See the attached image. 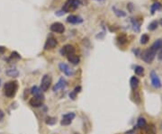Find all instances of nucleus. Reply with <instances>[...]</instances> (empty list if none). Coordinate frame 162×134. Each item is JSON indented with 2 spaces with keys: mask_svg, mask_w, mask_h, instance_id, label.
<instances>
[{
  "mask_svg": "<svg viewBox=\"0 0 162 134\" xmlns=\"http://www.w3.org/2000/svg\"><path fill=\"white\" fill-rule=\"evenodd\" d=\"M18 89V82L17 81H9L4 85V94L8 98H13Z\"/></svg>",
  "mask_w": 162,
  "mask_h": 134,
  "instance_id": "1",
  "label": "nucleus"
},
{
  "mask_svg": "<svg viewBox=\"0 0 162 134\" xmlns=\"http://www.w3.org/2000/svg\"><path fill=\"white\" fill-rule=\"evenodd\" d=\"M80 5H81L80 0H67L62 7V10L64 13H69L76 10Z\"/></svg>",
  "mask_w": 162,
  "mask_h": 134,
  "instance_id": "2",
  "label": "nucleus"
},
{
  "mask_svg": "<svg viewBox=\"0 0 162 134\" xmlns=\"http://www.w3.org/2000/svg\"><path fill=\"white\" fill-rule=\"evenodd\" d=\"M156 52L153 50V49H151V48H149V49H147V50H145L144 52H142V53H141V60L144 61V62H146V63H151L152 61H153V60H154V58H155V56H156Z\"/></svg>",
  "mask_w": 162,
  "mask_h": 134,
  "instance_id": "3",
  "label": "nucleus"
},
{
  "mask_svg": "<svg viewBox=\"0 0 162 134\" xmlns=\"http://www.w3.org/2000/svg\"><path fill=\"white\" fill-rule=\"evenodd\" d=\"M50 84H51V77L48 74L44 75L41 81V90L42 92H46L50 88Z\"/></svg>",
  "mask_w": 162,
  "mask_h": 134,
  "instance_id": "4",
  "label": "nucleus"
},
{
  "mask_svg": "<svg viewBox=\"0 0 162 134\" xmlns=\"http://www.w3.org/2000/svg\"><path fill=\"white\" fill-rule=\"evenodd\" d=\"M150 80H151V84L155 88H160L162 86V83L160 78L158 77V76L157 75V73L153 70L150 72Z\"/></svg>",
  "mask_w": 162,
  "mask_h": 134,
  "instance_id": "5",
  "label": "nucleus"
},
{
  "mask_svg": "<svg viewBox=\"0 0 162 134\" xmlns=\"http://www.w3.org/2000/svg\"><path fill=\"white\" fill-rule=\"evenodd\" d=\"M59 68H60L61 71L63 72V73H64L66 76H68V77H72V76L75 74L74 70H73L68 64H66V63H63V62L60 63Z\"/></svg>",
  "mask_w": 162,
  "mask_h": 134,
  "instance_id": "6",
  "label": "nucleus"
},
{
  "mask_svg": "<svg viewBox=\"0 0 162 134\" xmlns=\"http://www.w3.org/2000/svg\"><path fill=\"white\" fill-rule=\"evenodd\" d=\"M50 31L53 32H57V33H63L65 32V26L61 24V23H59V22H56V23H53L50 27Z\"/></svg>",
  "mask_w": 162,
  "mask_h": 134,
  "instance_id": "7",
  "label": "nucleus"
},
{
  "mask_svg": "<svg viewBox=\"0 0 162 134\" xmlns=\"http://www.w3.org/2000/svg\"><path fill=\"white\" fill-rule=\"evenodd\" d=\"M57 44H58L57 40L54 37L50 36V37H49L47 39V40H46V42L44 44V50H46V51L47 50H51L53 48H55L57 46Z\"/></svg>",
  "mask_w": 162,
  "mask_h": 134,
  "instance_id": "8",
  "label": "nucleus"
},
{
  "mask_svg": "<svg viewBox=\"0 0 162 134\" xmlns=\"http://www.w3.org/2000/svg\"><path fill=\"white\" fill-rule=\"evenodd\" d=\"M75 118V113H66L63 115L62 117V120L61 121V124L63 125V126H67V125H70L73 119Z\"/></svg>",
  "mask_w": 162,
  "mask_h": 134,
  "instance_id": "9",
  "label": "nucleus"
},
{
  "mask_svg": "<svg viewBox=\"0 0 162 134\" xmlns=\"http://www.w3.org/2000/svg\"><path fill=\"white\" fill-rule=\"evenodd\" d=\"M31 93L33 95V97L39 98V99H41L42 101L44 100V95L42 94V91L41 90L40 87L36 86V85L33 86L32 89H31Z\"/></svg>",
  "mask_w": 162,
  "mask_h": 134,
  "instance_id": "10",
  "label": "nucleus"
},
{
  "mask_svg": "<svg viewBox=\"0 0 162 134\" xmlns=\"http://www.w3.org/2000/svg\"><path fill=\"white\" fill-rule=\"evenodd\" d=\"M61 55L69 56L70 54L75 53V48L72 45H70V44H67V45L62 47V49L61 50Z\"/></svg>",
  "mask_w": 162,
  "mask_h": 134,
  "instance_id": "11",
  "label": "nucleus"
},
{
  "mask_svg": "<svg viewBox=\"0 0 162 134\" xmlns=\"http://www.w3.org/2000/svg\"><path fill=\"white\" fill-rule=\"evenodd\" d=\"M67 86V81L63 78V77H61L60 80L58 81V83L53 86L52 90L54 92H57L58 90H60V89H63Z\"/></svg>",
  "mask_w": 162,
  "mask_h": 134,
  "instance_id": "12",
  "label": "nucleus"
},
{
  "mask_svg": "<svg viewBox=\"0 0 162 134\" xmlns=\"http://www.w3.org/2000/svg\"><path fill=\"white\" fill-rule=\"evenodd\" d=\"M67 22L70 23V24H80L83 22L82 18L78 16V15H70L68 18H67Z\"/></svg>",
  "mask_w": 162,
  "mask_h": 134,
  "instance_id": "13",
  "label": "nucleus"
},
{
  "mask_svg": "<svg viewBox=\"0 0 162 134\" xmlns=\"http://www.w3.org/2000/svg\"><path fill=\"white\" fill-rule=\"evenodd\" d=\"M42 102H43V101L41 100V99H39V98L33 97V98L30 99L29 104H30L31 106H33V107H34V108H37V107H40V106L42 105Z\"/></svg>",
  "mask_w": 162,
  "mask_h": 134,
  "instance_id": "14",
  "label": "nucleus"
},
{
  "mask_svg": "<svg viewBox=\"0 0 162 134\" xmlns=\"http://www.w3.org/2000/svg\"><path fill=\"white\" fill-rule=\"evenodd\" d=\"M142 134H156V128L153 124H150L149 126H145L143 128V133Z\"/></svg>",
  "mask_w": 162,
  "mask_h": 134,
  "instance_id": "15",
  "label": "nucleus"
},
{
  "mask_svg": "<svg viewBox=\"0 0 162 134\" xmlns=\"http://www.w3.org/2000/svg\"><path fill=\"white\" fill-rule=\"evenodd\" d=\"M67 57H68L69 61H70V62H71V63H72V64H74V65H78V64L79 63V61H80V58H79V56L76 55L75 53L70 54V55H69V56H67Z\"/></svg>",
  "mask_w": 162,
  "mask_h": 134,
  "instance_id": "16",
  "label": "nucleus"
},
{
  "mask_svg": "<svg viewBox=\"0 0 162 134\" xmlns=\"http://www.w3.org/2000/svg\"><path fill=\"white\" fill-rule=\"evenodd\" d=\"M150 48H151V49H153L156 52H157V51L161 50V49H162V39L156 40L153 42V44L151 45V47H150Z\"/></svg>",
  "mask_w": 162,
  "mask_h": 134,
  "instance_id": "17",
  "label": "nucleus"
},
{
  "mask_svg": "<svg viewBox=\"0 0 162 134\" xmlns=\"http://www.w3.org/2000/svg\"><path fill=\"white\" fill-rule=\"evenodd\" d=\"M130 84H131L132 89L133 91H135L136 89L138 88V86H139L140 81H139V79H138L136 77H132L131 78V80H130Z\"/></svg>",
  "mask_w": 162,
  "mask_h": 134,
  "instance_id": "18",
  "label": "nucleus"
},
{
  "mask_svg": "<svg viewBox=\"0 0 162 134\" xmlns=\"http://www.w3.org/2000/svg\"><path fill=\"white\" fill-rule=\"evenodd\" d=\"M6 74L8 77H17L19 76V72L16 68H9V69H7L6 71Z\"/></svg>",
  "mask_w": 162,
  "mask_h": 134,
  "instance_id": "19",
  "label": "nucleus"
},
{
  "mask_svg": "<svg viewBox=\"0 0 162 134\" xmlns=\"http://www.w3.org/2000/svg\"><path fill=\"white\" fill-rule=\"evenodd\" d=\"M131 22H132L133 30L135 32H139L140 28H141V22H138L137 19H135V18H131Z\"/></svg>",
  "mask_w": 162,
  "mask_h": 134,
  "instance_id": "20",
  "label": "nucleus"
},
{
  "mask_svg": "<svg viewBox=\"0 0 162 134\" xmlns=\"http://www.w3.org/2000/svg\"><path fill=\"white\" fill-rule=\"evenodd\" d=\"M117 40H118V42L121 44V45H124V44L127 43V41H128V39H127V36H126V34H124V33H122V34L118 35V37H117Z\"/></svg>",
  "mask_w": 162,
  "mask_h": 134,
  "instance_id": "21",
  "label": "nucleus"
},
{
  "mask_svg": "<svg viewBox=\"0 0 162 134\" xmlns=\"http://www.w3.org/2000/svg\"><path fill=\"white\" fill-rule=\"evenodd\" d=\"M161 8V5L159 3H154L151 7H150V12H151V15H154L155 12L157 10H159Z\"/></svg>",
  "mask_w": 162,
  "mask_h": 134,
  "instance_id": "22",
  "label": "nucleus"
},
{
  "mask_svg": "<svg viewBox=\"0 0 162 134\" xmlns=\"http://www.w3.org/2000/svg\"><path fill=\"white\" fill-rule=\"evenodd\" d=\"M134 72L137 76H142L144 74V68L141 66H136L134 68Z\"/></svg>",
  "mask_w": 162,
  "mask_h": 134,
  "instance_id": "23",
  "label": "nucleus"
},
{
  "mask_svg": "<svg viewBox=\"0 0 162 134\" xmlns=\"http://www.w3.org/2000/svg\"><path fill=\"white\" fill-rule=\"evenodd\" d=\"M45 122H46V124H48V125H54V124H55V123L57 122V120H56L55 117L49 116V117L46 118Z\"/></svg>",
  "mask_w": 162,
  "mask_h": 134,
  "instance_id": "24",
  "label": "nucleus"
},
{
  "mask_svg": "<svg viewBox=\"0 0 162 134\" xmlns=\"http://www.w3.org/2000/svg\"><path fill=\"white\" fill-rule=\"evenodd\" d=\"M158 21H152L149 25H148V30L149 31H155L157 28H158Z\"/></svg>",
  "mask_w": 162,
  "mask_h": 134,
  "instance_id": "25",
  "label": "nucleus"
},
{
  "mask_svg": "<svg viewBox=\"0 0 162 134\" xmlns=\"http://www.w3.org/2000/svg\"><path fill=\"white\" fill-rule=\"evenodd\" d=\"M146 125H147V123H146V120H145L144 118H142V117L139 118L138 122H137V126H138L139 128H141V129H143Z\"/></svg>",
  "mask_w": 162,
  "mask_h": 134,
  "instance_id": "26",
  "label": "nucleus"
},
{
  "mask_svg": "<svg viewBox=\"0 0 162 134\" xmlns=\"http://www.w3.org/2000/svg\"><path fill=\"white\" fill-rule=\"evenodd\" d=\"M113 10H114L115 14L117 16H119V17H124V16H126V13H125V12H124V11H122V10H119V9H117L116 7H113Z\"/></svg>",
  "mask_w": 162,
  "mask_h": 134,
  "instance_id": "27",
  "label": "nucleus"
},
{
  "mask_svg": "<svg viewBox=\"0 0 162 134\" xmlns=\"http://www.w3.org/2000/svg\"><path fill=\"white\" fill-rule=\"evenodd\" d=\"M149 36L145 33V34H142V35H141L140 42H141V44H147V43L149 42Z\"/></svg>",
  "mask_w": 162,
  "mask_h": 134,
  "instance_id": "28",
  "label": "nucleus"
},
{
  "mask_svg": "<svg viewBox=\"0 0 162 134\" xmlns=\"http://www.w3.org/2000/svg\"><path fill=\"white\" fill-rule=\"evenodd\" d=\"M21 59V56L16 52H12V54L10 55V57H9V59H8V61H10V60H20Z\"/></svg>",
  "mask_w": 162,
  "mask_h": 134,
  "instance_id": "29",
  "label": "nucleus"
},
{
  "mask_svg": "<svg viewBox=\"0 0 162 134\" xmlns=\"http://www.w3.org/2000/svg\"><path fill=\"white\" fill-rule=\"evenodd\" d=\"M70 97L72 99V100H75L76 98H77V93L75 92V91H73V92H71V93H70Z\"/></svg>",
  "mask_w": 162,
  "mask_h": 134,
  "instance_id": "30",
  "label": "nucleus"
},
{
  "mask_svg": "<svg viewBox=\"0 0 162 134\" xmlns=\"http://www.w3.org/2000/svg\"><path fill=\"white\" fill-rule=\"evenodd\" d=\"M6 52V47L4 46H0V55H3Z\"/></svg>",
  "mask_w": 162,
  "mask_h": 134,
  "instance_id": "31",
  "label": "nucleus"
},
{
  "mask_svg": "<svg viewBox=\"0 0 162 134\" xmlns=\"http://www.w3.org/2000/svg\"><path fill=\"white\" fill-rule=\"evenodd\" d=\"M5 117V113L2 111V110H0V121H1Z\"/></svg>",
  "mask_w": 162,
  "mask_h": 134,
  "instance_id": "32",
  "label": "nucleus"
},
{
  "mask_svg": "<svg viewBox=\"0 0 162 134\" xmlns=\"http://www.w3.org/2000/svg\"><path fill=\"white\" fill-rule=\"evenodd\" d=\"M158 59L159 60H162V49L160 50V52H159L158 54Z\"/></svg>",
  "mask_w": 162,
  "mask_h": 134,
  "instance_id": "33",
  "label": "nucleus"
},
{
  "mask_svg": "<svg viewBox=\"0 0 162 134\" xmlns=\"http://www.w3.org/2000/svg\"><path fill=\"white\" fill-rule=\"evenodd\" d=\"M74 91H75L77 94H78V93H79V92L81 91V87H80V86H77V87L75 88V90H74Z\"/></svg>",
  "mask_w": 162,
  "mask_h": 134,
  "instance_id": "34",
  "label": "nucleus"
},
{
  "mask_svg": "<svg viewBox=\"0 0 162 134\" xmlns=\"http://www.w3.org/2000/svg\"><path fill=\"white\" fill-rule=\"evenodd\" d=\"M127 7L129 8L130 12L132 13V8H133V5H132V4H129V5L127 6Z\"/></svg>",
  "mask_w": 162,
  "mask_h": 134,
  "instance_id": "35",
  "label": "nucleus"
},
{
  "mask_svg": "<svg viewBox=\"0 0 162 134\" xmlns=\"http://www.w3.org/2000/svg\"><path fill=\"white\" fill-rule=\"evenodd\" d=\"M133 133H134V131H133V130H130V131L126 132V134H133Z\"/></svg>",
  "mask_w": 162,
  "mask_h": 134,
  "instance_id": "36",
  "label": "nucleus"
},
{
  "mask_svg": "<svg viewBox=\"0 0 162 134\" xmlns=\"http://www.w3.org/2000/svg\"><path fill=\"white\" fill-rule=\"evenodd\" d=\"M95 1H104V0H95Z\"/></svg>",
  "mask_w": 162,
  "mask_h": 134,
  "instance_id": "37",
  "label": "nucleus"
},
{
  "mask_svg": "<svg viewBox=\"0 0 162 134\" xmlns=\"http://www.w3.org/2000/svg\"><path fill=\"white\" fill-rule=\"evenodd\" d=\"M160 24H161V25H162V19H161V21H160Z\"/></svg>",
  "mask_w": 162,
  "mask_h": 134,
  "instance_id": "38",
  "label": "nucleus"
},
{
  "mask_svg": "<svg viewBox=\"0 0 162 134\" xmlns=\"http://www.w3.org/2000/svg\"><path fill=\"white\" fill-rule=\"evenodd\" d=\"M160 127H161V130H162V123H161V125H160Z\"/></svg>",
  "mask_w": 162,
  "mask_h": 134,
  "instance_id": "39",
  "label": "nucleus"
},
{
  "mask_svg": "<svg viewBox=\"0 0 162 134\" xmlns=\"http://www.w3.org/2000/svg\"><path fill=\"white\" fill-rule=\"evenodd\" d=\"M0 85H1V79H0Z\"/></svg>",
  "mask_w": 162,
  "mask_h": 134,
  "instance_id": "40",
  "label": "nucleus"
}]
</instances>
